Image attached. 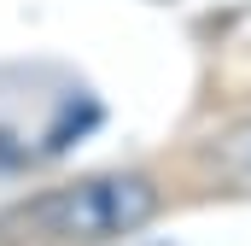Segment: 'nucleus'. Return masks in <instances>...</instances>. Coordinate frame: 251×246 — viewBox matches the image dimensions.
<instances>
[{
    "label": "nucleus",
    "instance_id": "obj_1",
    "mask_svg": "<svg viewBox=\"0 0 251 246\" xmlns=\"http://www.w3.org/2000/svg\"><path fill=\"white\" fill-rule=\"evenodd\" d=\"M164 193L140 170H105V176H82L64 182L41 199H29L18 211L24 235L35 246H111L123 235H140L158 217Z\"/></svg>",
    "mask_w": 251,
    "mask_h": 246
},
{
    "label": "nucleus",
    "instance_id": "obj_2",
    "mask_svg": "<svg viewBox=\"0 0 251 246\" xmlns=\"http://www.w3.org/2000/svg\"><path fill=\"white\" fill-rule=\"evenodd\" d=\"M193 170L222 193H240L251 199V112L228 118L222 129H210L199 147H193Z\"/></svg>",
    "mask_w": 251,
    "mask_h": 246
}]
</instances>
